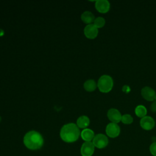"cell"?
I'll return each mask as SVG.
<instances>
[{
	"instance_id": "cell-16",
	"label": "cell",
	"mask_w": 156,
	"mask_h": 156,
	"mask_svg": "<svg viewBox=\"0 0 156 156\" xmlns=\"http://www.w3.org/2000/svg\"><path fill=\"white\" fill-rule=\"evenodd\" d=\"M135 113L138 117L142 118L145 116H146L147 109L144 105H139L136 107L135 109Z\"/></svg>"
},
{
	"instance_id": "cell-5",
	"label": "cell",
	"mask_w": 156,
	"mask_h": 156,
	"mask_svg": "<svg viewBox=\"0 0 156 156\" xmlns=\"http://www.w3.org/2000/svg\"><path fill=\"white\" fill-rule=\"evenodd\" d=\"M105 132L108 136L110 138H116L120 133V127L116 123L110 122L106 126Z\"/></svg>"
},
{
	"instance_id": "cell-10",
	"label": "cell",
	"mask_w": 156,
	"mask_h": 156,
	"mask_svg": "<svg viewBox=\"0 0 156 156\" xmlns=\"http://www.w3.org/2000/svg\"><path fill=\"white\" fill-rule=\"evenodd\" d=\"M107 117L112 122L117 124L121 121L122 115L118 110L113 108L108 110Z\"/></svg>"
},
{
	"instance_id": "cell-3",
	"label": "cell",
	"mask_w": 156,
	"mask_h": 156,
	"mask_svg": "<svg viewBox=\"0 0 156 156\" xmlns=\"http://www.w3.org/2000/svg\"><path fill=\"white\" fill-rule=\"evenodd\" d=\"M97 86L102 93H106L110 92L113 87L112 77L108 75H102L99 77Z\"/></svg>"
},
{
	"instance_id": "cell-9",
	"label": "cell",
	"mask_w": 156,
	"mask_h": 156,
	"mask_svg": "<svg viewBox=\"0 0 156 156\" xmlns=\"http://www.w3.org/2000/svg\"><path fill=\"white\" fill-rule=\"evenodd\" d=\"M94 151V146L91 141H85L83 143L80 149L82 156H91Z\"/></svg>"
},
{
	"instance_id": "cell-18",
	"label": "cell",
	"mask_w": 156,
	"mask_h": 156,
	"mask_svg": "<svg viewBox=\"0 0 156 156\" xmlns=\"http://www.w3.org/2000/svg\"><path fill=\"white\" fill-rule=\"evenodd\" d=\"M133 118L129 114H124L122 115L121 121L124 124H130L133 122Z\"/></svg>"
},
{
	"instance_id": "cell-21",
	"label": "cell",
	"mask_w": 156,
	"mask_h": 156,
	"mask_svg": "<svg viewBox=\"0 0 156 156\" xmlns=\"http://www.w3.org/2000/svg\"><path fill=\"white\" fill-rule=\"evenodd\" d=\"M155 101H156V98H155Z\"/></svg>"
},
{
	"instance_id": "cell-4",
	"label": "cell",
	"mask_w": 156,
	"mask_h": 156,
	"mask_svg": "<svg viewBox=\"0 0 156 156\" xmlns=\"http://www.w3.org/2000/svg\"><path fill=\"white\" fill-rule=\"evenodd\" d=\"M92 143L94 147L98 149H103L108 145V140L106 135L102 133H99L94 136Z\"/></svg>"
},
{
	"instance_id": "cell-14",
	"label": "cell",
	"mask_w": 156,
	"mask_h": 156,
	"mask_svg": "<svg viewBox=\"0 0 156 156\" xmlns=\"http://www.w3.org/2000/svg\"><path fill=\"white\" fill-rule=\"evenodd\" d=\"M90 124V119L88 116L83 115L80 116L77 119V126L81 129H86Z\"/></svg>"
},
{
	"instance_id": "cell-11",
	"label": "cell",
	"mask_w": 156,
	"mask_h": 156,
	"mask_svg": "<svg viewBox=\"0 0 156 156\" xmlns=\"http://www.w3.org/2000/svg\"><path fill=\"white\" fill-rule=\"evenodd\" d=\"M95 7L99 12L104 13L108 12L110 4L107 0H98L95 2Z\"/></svg>"
},
{
	"instance_id": "cell-1",
	"label": "cell",
	"mask_w": 156,
	"mask_h": 156,
	"mask_svg": "<svg viewBox=\"0 0 156 156\" xmlns=\"http://www.w3.org/2000/svg\"><path fill=\"white\" fill-rule=\"evenodd\" d=\"M80 134L79 127L74 123H68L64 125L60 132V138L66 143H73L77 141Z\"/></svg>"
},
{
	"instance_id": "cell-17",
	"label": "cell",
	"mask_w": 156,
	"mask_h": 156,
	"mask_svg": "<svg viewBox=\"0 0 156 156\" xmlns=\"http://www.w3.org/2000/svg\"><path fill=\"white\" fill-rule=\"evenodd\" d=\"M105 19L102 17L99 16V17L95 18L93 24L98 29V28L102 27L105 25Z\"/></svg>"
},
{
	"instance_id": "cell-8",
	"label": "cell",
	"mask_w": 156,
	"mask_h": 156,
	"mask_svg": "<svg viewBox=\"0 0 156 156\" xmlns=\"http://www.w3.org/2000/svg\"><path fill=\"white\" fill-rule=\"evenodd\" d=\"M84 35L89 39L95 38L98 34V29L93 24H87L83 30Z\"/></svg>"
},
{
	"instance_id": "cell-13",
	"label": "cell",
	"mask_w": 156,
	"mask_h": 156,
	"mask_svg": "<svg viewBox=\"0 0 156 156\" xmlns=\"http://www.w3.org/2000/svg\"><path fill=\"white\" fill-rule=\"evenodd\" d=\"M82 21L88 24H91L92 22H94L95 18L94 15L90 11H85L81 15Z\"/></svg>"
},
{
	"instance_id": "cell-7",
	"label": "cell",
	"mask_w": 156,
	"mask_h": 156,
	"mask_svg": "<svg viewBox=\"0 0 156 156\" xmlns=\"http://www.w3.org/2000/svg\"><path fill=\"white\" fill-rule=\"evenodd\" d=\"M140 124L141 128L144 130H150L154 127L155 121L152 117L149 116H145L144 117L141 118Z\"/></svg>"
},
{
	"instance_id": "cell-12",
	"label": "cell",
	"mask_w": 156,
	"mask_h": 156,
	"mask_svg": "<svg viewBox=\"0 0 156 156\" xmlns=\"http://www.w3.org/2000/svg\"><path fill=\"white\" fill-rule=\"evenodd\" d=\"M80 136L84 141H91V140H93L95 135H94V132L91 129L86 128L81 132Z\"/></svg>"
},
{
	"instance_id": "cell-6",
	"label": "cell",
	"mask_w": 156,
	"mask_h": 156,
	"mask_svg": "<svg viewBox=\"0 0 156 156\" xmlns=\"http://www.w3.org/2000/svg\"><path fill=\"white\" fill-rule=\"evenodd\" d=\"M141 94L143 98L148 101L155 100L156 93L155 90L150 87H144L141 90Z\"/></svg>"
},
{
	"instance_id": "cell-2",
	"label": "cell",
	"mask_w": 156,
	"mask_h": 156,
	"mask_svg": "<svg viewBox=\"0 0 156 156\" xmlns=\"http://www.w3.org/2000/svg\"><path fill=\"white\" fill-rule=\"evenodd\" d=\"M24 144L30 150L40 149L43 144V138L41 135L37 131L31 130L26 133L23 139Z\"/></svg>"
},
{
	"instance_id": "cell-20",
	"label": "cell",
	"mask_w": 156,
	"mask_h": 156,
	"mask_svg": "<svg viewBox=\"0 0 156 156\" xmlns=\"http://www.w3.org/2000/svg\"><path fill=\"white\" fill-rule=\"evenodd\" d=\"M151 110L153 112H156V101H154L151 105Z\"/></svg>"
},
{
	"instance_id": "cell-19",
	"label": "cell",
	"mask_w": 156,
	"mask_h": 156,
	"mask_svg": "<svg viewBox=\"0 0 156 156\" xmlns=\"http://www.w3.org/2000/svg\"><path fill=\"white\" fill-rule=\"evenodd\" d=\"M149 151L153 156H156V142H154L150 145Z\"/></svg>"
},
{
	"instance_id": "cell-15",
	"label": "cell",
	"mask_w": 156,
	"mask_h": 156,
	"mask_svg": "<svg viewBox=\"0 0 156 156\" xmlns=\"http://www.w3.org/2000/svg\"><path fill=\"white\" fill-rule=\"evenodd\" d=\"M97 87V84L93 79H88L86 80L83 83L84 89L89 92L93 91L96 90Z\"/></svg>"
}]
</instances>
